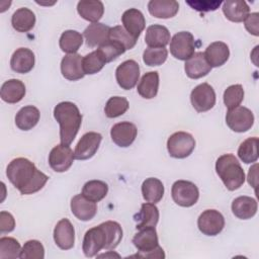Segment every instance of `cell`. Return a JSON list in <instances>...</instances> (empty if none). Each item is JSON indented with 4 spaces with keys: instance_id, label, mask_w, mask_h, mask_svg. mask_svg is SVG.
<instances>
[{
    "instance_id": "48",
    "label": "cell",
    "mask_w": 259,
    "mask_h": 259,
    "mask_svg": "<svg viewBox=\"0 0 259 259\" xmlns=\"http://www.w3.org/2000/svg\"><path fill=\"white\" fill-rule=\"evenodd\" d=\"M15 221L11 213L7 211L0 212V232L1 234L9 233L14 230Z\"/></svg>"
},
{
    "instance_id": "8",
    "label": "cell",
    "mask_w": 259,
    "mask_h": 259,
    "mask_svg": "<svg viewBox=\"0 0 259 259\" xmlns=\"http://www.w3.org/2000/svg\"><path fill=\"white\" fill-rule=\"evenodd\" d=\"M226 123L233 132H247L254 123L253 112L249 108L240 105L229 109L226 114Z\"/></svg>"
},
{
    "instance_id": "19",
    "label": "cell",
    "mask_w": 259,
    "mask_h": 259,
    "mask_svg": "<svg viewBox=\"0 0 259 259\" xmlns=\"http://www.w3.org/2000/svg\"><path fill=\"white\" fill-rule=\"evenodd\" d=\"M121 21L124 29L136 39L139 38L146 26V20L143 13L136 8L125 10L121 16Z\"/></svg>"
},
{
    "instance_id": "40",
    "label": "cell",
    "mask_w": 259,
    "mask_h": 259,
    "mask_svg": "<svg viewBox=\"0 0 259 259\" xmlns=\"http://www.w3.org/2000/svg\"><path fill=\"white\" fill-rule=\"evenodd\" d=\"M21 247L19 242L11 237H2L0 239V258L15 259L20 256Z\"/></svg>"
},
{
    "instance_id": "9",
    "label": "cell",
    "mask_w": 259,
    "mask_h": 259,
    "mask_svg": "<svg viewBox=\"0 0 259 259\" xmlns=\"http://www.w3.org/2000/svg\"><path fill=\"white\" fill-rule=\"evenodd\" d=\"M106 233L102 225H98L89 229L83 239L82 250L86 257H94L101 249H105L106 246Z\"/></svg>"
},
{
    "instance_id": "36",
    "label": "cell",
    "mask_w": 259,
    "mask_h": 259,
    "mask_svg": "<svg viewBox=\"0 0 259 259\" xmlns=\"http://www.w3.org/2000/svg\"><path fill=\"white\" fill-rule=\"evenodd\" d=\"M108 192V185L101 180L87 181L82 189V194L89 200L98 202L102 200Z\"/></svg>"
},
{
    "instance_id": "10",
    "label": "cell",
    "mask_w": 259,
    "mask_h": 259,
    "mask_svg": "<svg viewBox=\"0 0 259 259\" xmlns=\"http://www.w3.org/2000/svg\"><path fill=\"white\" fill-rule=\"evenodd\" d=\"M190 101L197 112L207 111L215 104V92L209 84L201 83L192 89Z\"/></svg>"
},
{
    "instance_id": "12",
    "label": "cell",
    "mask_w": 259,
    "mask_h": 259,
    "mask_svg": "<svg viewBox=\"0 0 259 259\" xmlns=\"http://www.w3.org/2000/svg\"><path fill=\"white\" fill-rule=\"evenodd\" d=\"M140 77L139 64L134 60L122 62L115 70L117 84L124 90H130L136 86Z\"/></svg>"
},
{
    "instance_id": "27",
    "label": "cell",
    "mask_w": 259,
    "mask_h": 259,
    "mask_svg": "<svg viewBox=\"0 0 259 259\" xmlns=\"http://www.w3.org/2000/svg\"><path fill=\"white\" fill-rule=\"evenodd\" d=\"M223 12L225 16L233 22H242L249 15L250 8L243 0H227L223 2Z\"/></svg>"
},
{
    "instance_id": "42",
    "label": "cell",
    "mask_w": 259,
    "mask_h": 259,
    "mask_svg": "<svg viewBox=\"0 0 259 259\" xmlns=\"http://www.w3.org/2000/svg\"><path fill=\"white\" fill-rule=\"evenodd\" d=\"M109 39L118 42L125 50L133 49L137 42V39L134 36H132L121 25H116V26L110 27Z\"/></svg>"
},
{
    "instance_id": "14",
    "label": "cell",
    "mask_w": 259,
    "mask_h": 259,
    "mask_svg": "<svg viewBox=\"0 0 259 259\" xmlns=\"http://www.w3.org/2000/svg\"><path fill=\"white\" fill-rule=\"evenodd\" d=\"M102 136L99 133L89 132L84 134L76 145L74 155L77 160H87L94 156L97 152Z\"/></svg>"
},
{
    "instance_id": "1",
    "label": "cell",
    "mask_w": 259,
    "mask_h": 259,
    "mask_svg": "<svg viewBox=\"0 0 259 259\" xmlns=\"http://www.w3.org/2000/svg\"><path fill=\"white\" fill-rule=\"evenodd\" d=\"M6 175L23 195L37 192L49 180V177L26 158L13 159L6 168Z\"/></svg>"
},
{
    "instance_id": "37",
    "label": "cell",
    "mask_w": 259,
    "mask_h": 259,
    "mask_svg": "<svg viewBox=\"0 0 259 259\" xmlns=\"http://www.w3.org/2000/svg\"><path fill=\"white\" fill-rule=\"evenodd\" d=\"M238 156L246 164L256 162L258 160V138H248L241 143L238 149Z\"/></svg>"
},
{
    "instance_id": "16",
    "label": "cell",
    "mask_w": 259,
    "mask_h": 259,
    "mask_svg": "<svg viewBox=\"0 0 259 259\" xmlns=\"http://www.w3.org/2000/svg\"><path fill=\"white\" fill-rule=\"evenodd\" d=\"M54 240L62 250H70L75 242V230L68 219L59 221L54 229Z\"/></svg>"
},
{
    "instance_id": "45",
    "label": "cell",
    "mask_w": 259,
    "mask_h": 259,
    "mask_svg": "<svg viewBox=\"0 0 259 259\" xmlns=\"http://www.w3.org/2000/svg\"><path fill=\"white\" fill-rule=\"evenodd\" d=\"M97 51L100 53V55L104 59L105 63H109V62H112L113 60H115L120 55H122L126 50L118 42L108 39L106 42H104L103 45L98 47Z\"/></svg>"
},
{
    "instance_id": "50",
    "label": "cell",
    "mask_w": 259,
    "mask_h": 259,
    "mask_svg": "<svg viewBox=\"0 0 259 259\" xmlns=\"http://www.w3.org/2000/svg\"><path fill=\"white\" fill-rule=\"evenodd\" d=\"M256 169H257V164H255L253 167H251L249 169V173H248V182L254 188H256V184H257V170Z\"/></svg>"
},
{
    "instance_id": "7",
    "label": "cell",
    "mask_w": 259,
    "mask_h": 259,
    "mask_svg": "<svg viewBox=\"0 0 259 259\" xmlns=\"http://www.w3.org/2000/svg\"><path fill=\"white\" fill-rule=\"evenodd\" d=\"M194 36L189 31L177 32L170 41V53L178 60H188L194 54Z\"/></svg>"
},
{
    "instance_id": "21",
    "label": "cell",
    "mask_w": 259,
    "mask_h": 259,
    "mask_svg": "<svg viewBox=\"0 0 259 259\" xmlns=\"http://www.w3.org/2000/svg\"><path fill=\"white\" fill-rule=\"evenodd\" d=\"M34 54L27 48L17 49L10 60L11 69L19 74H25L32 70L34 67Z\"/></svg>"
},
{
    "instance_id": "38",
    "label": "cell",
    "mask_w": 259,
    "mask_h": 259,
    "mask_svg": "<svg viewBox=\"0 0 259 259\" xmlns=\"http://www.w3.org/2000/svg\"><path fill=\"white\" fill-rule=\"evenodd\" d=\"M106 233V250H111L117 247L122 239V229L120 225L113 221H107L101 224Z\"/></svg>"
},
{
    "instance_id": "29",
    "label": "cell",
    "mask_w": 259,
    "mask_h": 259,
    "mask_svg": "<svg viewBox=\"0 0 259 259\" xmlns=\"http://www.w3.org/2000/svg\"><path fill=\"white\" fill-rule=\"evenodd\" d=\"M77 11L82 18L94 23L102 17L104 6L99 0H81L78 2Z\"/></svg>"
},
{
    "instance_id": "35",
    "label": "cell",
    "mask_w": 259,
    "mask_h": 259,
    "mask_svg": "<svg viewBox=\"0 0 259 259\" xmlns=\"http://www.w3.org/2000/svg\"><path fill=\"white\" fill-rule=\"evenodd\" d=\"M83 44V35L77 30H65L60 37L61 50L67 54H76Z\"/></svg>"
},
{
    "instance_id": "47",
    "label": "cell",
    "mask_w": 259,
    "mask_h": 259,
    "mask_svg": "<svg viewBox=\"0 0 259 259\" xmlns=\"http://www.w3.org/2000/svg\"><path fill=\"white\" fill-rule=\"evenodd\" d=\"M186 3L191 6L193 9L201 12H207V11H213L219 8V6L222 4L221 1H186Z\"/></svg>"
},
{
    "instance_id": "11",
    "label": "cell",
    "mask_w": 259,
    "mask_h": 259,
    "mask_svg": "<svg viewBox=\"0 0 259 259\" xmlns=\"http://www.w3.org/2000/svg\"><path fill=\"white\" fill-rule=\"evenodd\" d=\"M197 227L203 235L217 236L225 227V219L219 210L206 209L198 217Z\"/></svg>"
},
{
    "instance_id": "34",
    "label": "cell",
    "mask_w": 259,
    "mask_h": 259,
    "mask_svg": "<svg viewBox=\"0 0 259 259\" xmlns=\"http://www.w3.org/2000/svg\"><path fill=\"white\" fill-rule=\"evenodd\" d=\"M142 194L146 201L151 203L159 202L164 195V185L158 178L150 177L142 184Z\"/></svg>"
},
{
    "instance_id": "25",
    "label": "cell",
    "mask_w": 259,
    "mask_h": 259,
    "mask_svg": "<svg viewBox=\"0 0 259 259\" xmlns=\"http://www.w3.org/2000/svg\"><path fill=\"white\" fill-rule=\"evenodd\" d=\"M148 10L156 18L167 19L174 17L179 10V3L175 0H151Z\"/></svg>"
},
{
    "instance_id": "41",
    "label": "cell",
    "mask_w": 259,
    "mask_h": 259,
    "mask_svg": "<svg viewBox=\"0 0 259 259\" xmlns=\"http://www.w3.org/2000/svg\"><path fill=\"white\" fill-rule=\"evenodd\" d=\"M105 64L106 63L104 59L97 50L86 55L82 61L83 71L87 75H93L98 73L104 67Z\"/></svg>"
},
{
    "instance_id": "13",
    "label": "cell",
    "mask_w": 259,
    "mask_h": 259,
    "mask_svg": "<svg viewBox=\"0 0 259 259\" xmlns=\"http://www.w3.org/2000/svg\"><path fill=\"white\" fill-rule=\"evenodd\" d=\"M75 155L73 150L67 145L55 146L49 155V164L51 168L56 172H65L73 164Z\"/></svg>"
},
{
    "instance_id": "15",
    "label": "cell",
    "mask_w": 259,
    "mask_h": 259,
    "mask_svg": "<svg viewBox=\"0 0 259 259\" xmlns=\"http://www.w3.org/2000/svg\"><path fill=\"white\" fill-rule=\"evenodd\" d=\"M138 134L137 126L130 121H121L115 123L110 130L111 140L118 147L126 148L136 140Z\"/></svg>"
},
{
    "instance_id": "28",
    "label": "cell",
    "mask_w": 259,
    "mask_h": 259,
    "mask_svg": "<svg viewBox=\"0 0 259 259\" xmlns=\"http://www.w3.org/2000/svg\"><path fill=\"white\" fill-rule=\"evenodd\" d=\"M134 221L137 223V230L147 227H156L159 221V209L154 203H143L140 211L134 215Z\"/></svg>"
},
{
    "instance_id": "20",
    "label": "cell",
    "mask_w": 259,
    "mask_h": 259,
    "mask_svg": "<svg viewBox=\"0 0 259 259\" xmlns=\"http://www.w3.org/2000/svg\"><path fill=\"white\" fill-rule=\"evenodd\" d=\"M184 70L189 78L199 79L206 76L210 72L211 67L206 62L204 54L202 52H196L185 61Z\"/></svg>"
},
{
    "instance_id": "23",
    "label": "cell",
    "mask_w": 259,
    "mask_h": 259,
    "mask_svg": "<svg viewBox=\"0 0 259 259\" xmlns=\"http://www.w3.org/2000/svg\"><path fill=\"white\" fill-rule=\"evenodd\" d=\"M206 62L211 68L223 66L230 57V50L223 41L211 42L203 53Z\"/></svg>"
},
{
    "instance_id": "39",
    "label": "cell",
    "mask_w": 259,
    "mask_h": 259,
    "mask_svg": "<svg viewBox=\"0 0 259 259\" xmlns=\"http://www.w3.org/2000/svg\"><path fill=\"white\" fill-rule=\"evenodd\" d=\"M128 101L125 97L112 96L110 97L104 107L105 115L109 118H114L122 115L128 109Z\"/></svg>"
},
{
    "instance_id": "2",
    "label": "cell",
    "mask_w": 259,
    "mask_h": 259,
    "mask_svg": "<svg viewBox=\"0 0 259 259\" xmlns=\"http://www.w3.org/2000/svg\"><path fill=\"white\" fill-rule=\"evenodd\" d=\"M54 117L60 124L61 144L69 146L81 126L82 115L79 108L70 101L60 102L54 108Z\"/></svg>"
},
{
    "instance_id": "22",
    "label": "cell",
    "mask_w": 259,
    "mask_h": 259,
    "mask_svg": "<svg viewBox=\"0 0 259 259\" xmlns=\"http://www.w3.org/2000/svg\"><path fill=\"white\" fill-rule=\"evenodd\" d=\"M109 30L110 27L101 22L89 24L83 32L86 45L90 48L100 47L109 39Z\"/></svg>"
},
{
    "instance_id": "46",
    "label": "cell",
    "mask_w": 259,
    "mask_h": 259,
    "mask_svg": "<svg viewBox=\"0 0 259 259\" xmlns=\"http://www.w3.org/2000/svg\"><path fill=\"white\" fill-rule=\"evenodd\" d=\"M21 259H42L45 258V248L42 244L37 240H29L24 243L21 248Z\"/></svg>"
},
{
    "instance_id": "31",
    "label": "cell",
    "mask_w": 259,
    "mask_h": 259,
    "mask_svg": "<svg viewBox=\"0 0 259 259\" xmlns=\"http://www.w3.org/2000/svg\"><path fill=\"white\" fill-rule=\"evenodd\" d=\"M39 116V110L35 106H23L15 115V124L21 131H29L37 124Z\"/></svg>"
},
{
    "instance_id": "24",
    "label": "cell",
    "mask_w": 259,
    "mask_h": 259,
    "mask_svg": "<svg viewBox=\"0 0 259 259\" xmlns=\"http://www.w3.org/2000/svg\"><path fill=\"white\" fill-rule=\"evenodd\" d=\"M25 85L18 79H9L5 81L0 90L1 99L7 103H17L25 95Z\"/></svg>"
},
{
    "instance_id": "6",
    "label": "cell",
    "mask_w": 259,
    "mask_h": 259,
    "mask_svg": "<svg viewBox=\"0 0 259 259\" xmlns=\"http://www.w3.org/2000/svg\"><path fill=\"white\" fill-rule=\"evenodd\" d=\"M171 195L176 204L183 207H190L197 202L199 190L191 181L177 180L172 185Z\"/></svg>"
},
{
    "instance_id": "3",
    "label": "cell",
    "mask_w": 259,
    "mask_h": 259,
    "mask_svg": "<svg viewBox=\"0 0 259 259\" xmlns=\"http://www.w3.org/2000/svg\"><path fill=\"white\" fill-rule=\"evenodd\" d=\"M215 171L225 186L234 191L245 182L244 170L233 154H224L215 162Z\"/></svg>"
},
{
    "instance_id": "17",
    "label": "cell",
    "mask_w": 259,
    "mask_h": 259,
    "mask_svg": "<svg viewBox=\"0 0 259 259\" xmlns=\"http://www.w3.org/2000/svg\"><path fill=\"white\" fill-rule=\"evenodd\" d=\"M82 61V56L77 53L66 55L61 62L62 75L70 81H77L82 79L85 75Z\"/></svg>"
},
{
    "instance_id": "5",
    "label": "cell",
    "mask_w": 259,
    "mask_h": 259,
    "mask_svg": "<svg viewBox=\"0 0 259 259\" xmlns=\"http://www.w3.org/2000/svg\"><path fill=\"white\" fill-rule=\"evenodd\" d=\"M195 148L194 138L185 132H176L172 134L167 141V150L171 157L184 159L188 157Z\"/></svg>"
},
{
    "instance_id": "30",
    "label": "cell",
    "mask_w": 259,
    "mask_h": 259,
    "mask_svg": "<svg viewBox=\"0 0 259 259\" xmlns=\"http://www.w3.org/2000/svg\"><path fill=\"white\" fill-rule=\"evenodd\" d=\"M169 40L170 32L164 25H150L146 30L145 41L149 48H165L169 44Z\"/></svg>"
},
{
    "instance_id": "43",
    "label": "cell",
    "mask_w": 259,
    "mask_h": 259,
    "mask_svg": "<svg viewBox=\"0 0 259 259\" xmlns=\"http://www.w3.org/2000/svg\"><path fill=\"white\" fill-rule=\"evenodd\" d=\"M243 99L244 89L241 84L231 85L224 92V103L228 109H232L239 106Z\"/></svg>"
},
{
    "instance_id": "32",
    "label": "cell",
    "mask_w": 259,
    "mask_h": 259,
    "mask_svg": "<svg viewBox=\"0 0 259 259\" xmlns=\"http://www.w3.org/2000/svg\"><path fill=\"white\" fill-rule=\"evenodd\" d=\"M11 24L16 31L27 32L32 29L35 24V15L28 8H19L13 13L11 17Z\"/></svg>"
},
{
    "instance_id": "44",
    "label": "cell",
    "mask_w": 259,
    "mask_h": 259,
    "mask_svg": "<svg viewBox=\"0 0 259 259\" xmlns=\"http://www.w3.org/2000/svg\"><path fill=\"white\" fill-rule=\"evenodd\" d=\"M168 57V51L165 48H147L143 54V61L146 65L160 66Z\"/></svg>"
},
{
    "instance_id": "49",
    "label": "cell",
    "mask_w": 259,
    "mask_h": 259,
    "mask_svg": "<svg viewBox=\"0 0 259 259\" xmlns=\"http://www.w3.org/2000/svg\"><path fill=\"white\" fill-rule=\"evenodd\" d=\"M245 22V27L246 29L253 35L258 36L259 35V28H258V24H259V14L257 12H253L251 14H249L246 19L244 20Z\"/></svg>"
},
{
    "instance_id": "33",
    "label": "cell",
    "mask_w": 259,
    "mask_h": 259,
    "mask_svg": "<svg viewBox=\"0 0 259 259\" xmlns=\"http://www.w3.org/2000/svg\"><path fill=\"white\" fill-rule=\"evenodd\" d=\"M159 89V74L157 71L146 73L138 84V93L146 99L154 98Z\"/></svg>"
},
{
    "instance_id": "26",
    "label": "cell",
    "mask_w": 259,
    "mask_h": 259,
    "mask_svg": "<svg viewBox=\"0 0 259 259\" xmlns=\"http://www.w3.org/2000/svg\"><path fill=\"white\" fill-rule=\"evenodd\" d=\"M257 201L250 196H239L232 202V211L240 220H249L257 212Z\"/></svg>"
},
{
    "instance_id": "18",
    "label": "cell",
    "mask_w": 259,
    "mask_h": 259,
    "mask_svg": "<svg viewBox=\"0 0 259 259\" xmlns=\"http://www.w3.org/2000/svg\"><path fill=\"white\" fill-rule=\"evenodd\" d=\"M71 211L80 221L92 220L97 212L96 202L87 199L82 193L73 196L71 199Z\"/></svg>"
},
{
    "instance_id": "4",
    "label": "cell",
    "mask_w": 259,
    "mask_h": 259,
    "mask_svg": "<svg viewBox=\"0 0 259 259\" xmlns=\"http://www.w3.org/2000/svg\"><path fill=\"white\" fill-rule=\"evenodd\" d=\"M133 243L139 250V253L133 257L165 258L164 250L159 246L158 235L155 227L140 229L139 232L134 236Z\"/></svg>"
}]
</instances>
